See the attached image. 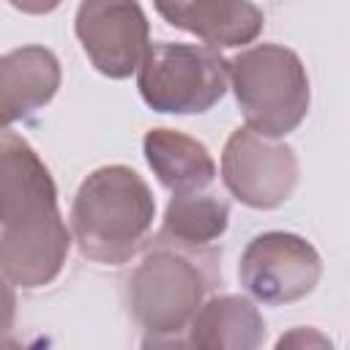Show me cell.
Returning a JSON list of instances; mask_svg holds the SVG:
<instances>
[{
  "instance_id": "1",
  "label": "cell",
  "mask_w": 350,
  "mask_h": 350,
  "mask_svg": "<svg viewBox=\"0 0 350 350\" xmlns=\"http://www.w3.org/2000/svg\"><path fill=\"white\" fill-rule=\"evenodd\" d=\"M74 232L57 208V186L16 131L0 134V265L8 284L38 290L52 284L71 252Z\"/></svg>"
},
{
  "instance_id": "2",
  "label": "cell",
  "mask_w": 350,
  "mask_h": 350,
  "mask_svg": "<svg viewBox=\"0 0 350 350\" xmlns=\"http://www.w3.org/2000/svg\"><path fill=\"white\" fill-rule=\"evenodd\" d=\"M219 254L159 238L126 279V306L148 334L145 345H180L205 295L219 282Z\"/></svg>"
},
{
  "instance_id": "3",
  "label": "cell",
  "mask_w": 350,
  "mask_h": 350,
  "mask_svg": "<svg viewBox=\"0 0 350 350\" xmlns=\"http://www.w3.org/2000/svg\"><path fill=\"white\" fill-rule=\"evenodd\" d=\"M68 219L85 260L123 265L145 246L153 230L156 197L137 170L104 164L79 183Z\"/></svg>"
},
{
  "instance_id": "4",
  "label": "cell",
  "mask_w": 350,
  "mask_h": 350,
  "mask_svg": "<svg viewBox=\"0 0 350 350\" xmlns=\"http://www.w3.org/2000/svg\"><path fill=\"white\" fill-rule=\"evenodd\" d=\"M230 88L246 126L265 137L282 139L309 115L306 66L284 44L265 41L230 57Z\"/></svg>"
},
{
  "instance_id": "5",
  "label": "cell",
  "mask_w": 350,
  "mask_h": 350,
  "mask_svg": "<svg viewBox=\"0 0 350 350\" xmlns=\"http://www.w3.org/2000/svg\"><path fill=\"white\" fill-rule=\"evenodd\" d=\"M227 88L230 60L208 44H150L137 68L142 101L161 115H202L224 98Z\"/></svg>"
},
{
  "instance_id": "6",
  "label": "cell",
  "mask_w": 350,
  "mask_h": 350,
  "mask_svg": "<svg viewBox=\"0 0 350 350\" xmlns=\"http://www.w3.org/2000/svg\"><path fill=\"white\" fill-rule=\"evenodd\" d=\"M301 164L295 148L265 137L252 126L235 129L221 150V180L246 208L273 211L284 205L298 186Z\"/></svg>"
},
{
  "instance_id": "7",
  "label": "cell",
  "mask_w": 350,
  "mask_h": 350,
  "mask_svg": "<svg viewBox=\"0 0 350 350\" xmlns=\"http://www.w3.org/2000/svg\"><path fill=\"white\" fill-rule=\"evenodd\" d=\"M323 276L317 249L295 232L271 230L254 235L238 260L243 290L268 306H287L314 293Z\"/></svg>"
},
{
  "instance_id": "8",
  "label": "cell",
  "mask_w": 350,
  "mask_h": 350,
  "mask_svg": "<svg viewBox=\"0 0 350 350\" xmlns=\"http://www.w3.org/2000/svg\"><path fill=\"white\" fill-rule=\"evenodd\" d=\"M74 33L90 66L109 79L137 74L150 49V22L137 0H79Z\"/></svg>"
},
{
  "instance_id": "9",
  "label": "cell",
  "mask_w": 350,
  "mask_h": 350,
  "mask_svg": "<svg viewBox=\"0 0 350 350\" xmlns=\"http://www.w3.org/2000/svg\"><path fill=\"white\" fill-rule=\"evenodd\" d=\"M153 5L167 25L216 49L246 46L265 25L262 11L252 0H153Z\"/></svg>"
},
{
  "instance_id": "10",
  "label": "cell",
  "mask_w": 350,
  "mask_h": 350,
  "mask_svg": "<svg viewBox=\"0 0 350 350\" xmlns=\"http://www.w3.org/2000/svg\"><path fill=\"white\" fill-rule=\"evenodd\" d=\"M63 71L52 49L25 44L0 57V115L3 129L44 109L60 90Z\"/></svg>"
},
{
  "instance_id": "11",
  "label": "cell",
  "mask_w": 350,
  "mask_h": 350,
  "mask_svg": "<svg viewBox=\"0 0 350 350\" xmlns=\"http://www.w3.org/2000/svg\"><path fill=\"white\" fill-rule=\"evenodd\" d=\"M142 153L159 183L172 194L211 189L216 180V161L208 148L178 129L159 126L145 131Z\"/></svg>"
},
{
  "instance_id": "12",
  "label": "cell",
  "mask_w": 350,
  "mask_h": 350,
  "mask_svg": "<svg viewBox=\"0 0 350 350\" xmlns=\"http://www.w3.org/2000/svg\"><path fill=\"white\" fill-rule=\"evenodd\" d=\"M186 345L200 350H254L265 342V320L246 295H213L197 309Z\"/></svg>"
},
{
  "instance_id": "13",
  "label": "cell",
  "mask_w": 350,
  "mask_h": 350,
  "mask_svg": "<svg viewBox=\"0 0 350 350\" xmlns=\"http://www.w3.org/2000/svg\"><path fill=\"white\" fill-rule=\"evenodd\" d=\"M227 224H230L227 200L211 189H200V191L172 194L161 219L159 238L194 249H208L213 246V241H219L227 232Z\"/></svg>"
},
{
  "instance_id": "14",
  "label": "cell",
  "mask_w": 350,
  "mask_h": 350,
  "mask_svg": "<svg viewBox=\"0 0 350 350\" xmlns=\"http://www.w3.org/2000/svg\"><path fill=\"white\" fill-rule=\"evenodd\" d=\"M284 347H334V342L325 336V334H320L317 328H309V325H295V328H290L287 334H282L279 339H276V350H284Z\"/></svg>"
},
{
  "instance_id": "15",
  "label": "cell",
  "mask_w": 350,
  "mask_h": 350,
  "mask_svg": "<svg viewBox=\"0 0 350 350\" xmlns=\"http://www.w3.org/2000/svg\"><path fill=\"white\" fill-rule=\"evenodd\" d=\"M16 11L22 14H30V16H44V14H52L63 0H8Z\"/></svg>"
}]
</instances>
